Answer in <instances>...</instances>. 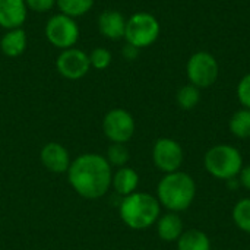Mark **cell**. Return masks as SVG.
Here are the masks:
<instances>
[{
    "instance_id": "277c9868",
    "label": "cell",
    "mask_w": 250,
    "mask_h": 250,
    "mask_svg": "<svg viewBox=\"0 0 250 250\" xmlns=\"http://www.w3.org/2000/svg\"><path fill=\"white\" fill-rule=\"evenodd\" d=\"M204 164L207 171L220 180L236 179L243 168V158L237 148L231 145H215L205 154Z\"/></svg>"
},
{
    "instance_id": "2e32d148",
    "label": "cell",
    "mask_w": 250,
    "mask_h": 250,
    "mask_svg": "<svg viewBox=\"0 0 250 250\" xmlns=\"http://www.w3.org/2000/svg\"><path fill=\"white\" fill-rule=\"evenodd\" d=\"M157 233L164 242H177L183 234V221L177 212H168L160 217L157 221Z\"/></svg>"
},
{
    "instance_id": "d6986e66",
    "label": "cell",
    "mask_w": 250,
    "mask_h": 250,
    "mask_svg": "<svg viewBox=\"0 0 250 250\" xmlns=\"http://www.w3.org/2000/svg\"><path fill=\"white\" fill-rule=\"evenodd\" d=\"M229 127L231 130V133L236 138L240 139H248L250 138V110L249 108H242L239 111H236L230 122H229Z\"/></svg>"
},
{
    "instance_id": "5bb4252c",
    "label": "cell",
    "mask_w": 250,
    "mask_h": 250,
    "mask_svg": "<svg viewBox=\"0 0 250 250\" xmlns=\"http://www.w3.org/2000/svg\"><path fill=\"white\" fill-rule=\"evenodd\" d=\"M28 38L22 28L7 29L0 38V50L7 57H19L26 50Z\"/></svg>"
},
{
    "instance_id": "484cf974",
    "label": "cell",
    "mask_w": 250,
    "mask_h": 250,
    "mask_svg": "<svg viewBox=\"0 0 250 250\" xmlns=\"http://www.w3.org/2000/svg\"><path fill=\"white\" fill-rule=\"evenodd\" d=\"M122 54H123V57L126 60H135L138 57V54H139V48L129 44V42H126V45L122 48Z\"/></svg>"
},
{
    "instance_id": "4fadbf2b",
    "label": "cell",
    "mask_w": 250,
    "mask_h": 250,
    "mask_svg": "<svg viewBox=\"0 0 250 250\" xmlns=\"http://www.w3.org/2000/svg\"><path fill=\"white\" fill-rule=\"evenodd\" d=\"M126 22L127 19L123 16L122 12L116 9H108L98 16V29L101 35L108 40H120L125 38Z\"/></svg>"
},
{
    "instance_id": "8fae6325",
    "label": "cell",
    "mask_w": 250,
    "mask_h": 250,
    "mask_svg": "<svg viewBox=\"0 0 250 250\" xmlns=\"http://www.w3.org/2000/svg\"><path fill=\"white\" fill-rule=\"evenodd\" d=\"M40 157L42 166L51 173H67L72 163L67 149L57 142H48L44 145Z\"/></svg>"
},
{
    "instance_id": "52a82bcc",
    "label": "cell",
    "mask_w": 250,
    "mask_h": 250,
    "mask_svg": "<svg viewBox=\"0 0 250 250\" xmlns=\"http://www.w3.org/2000/svg\"><path fill=\"white\" fill-rule=\"evenodd\" d=\"M188 78L192 85L201 88H208L214 85L218 79L220 66L217 59L208 51H198L188 60Z\"/></svg>"
},
{
    "instance_id": "7402d4cb",
    "label": "cell",
    "mask_w": 250,
    "mask_h": 250,
    "mask_svg": "<svg viewBox=\"0 0 250 250\" xmlns=\"http://www.w3.org/2000/svg\"><path fill=\"white\" fill-rule=\"evenodd\" d=\"M130 158V152L125 144H111L110 148L107 149V157L105 160L108 161L110 166L114 167H125Z\"/></svg>"
},
{
    "instance_id": "e0dca14e",
    "label": "cell",
    "mask_w": 250,
    "mask_h": 250,
    "mask_svg": "<svg viewBox=\"0 0 250 250\" xmlns=\"http://www.w3.org/2000/svg\"><path fill=\"white\" fill-rule=\"evenodd\" d=\"M179 250H211L209 237L201 230H188L177 240Z\"/></svg>"
},
{
    "instance_id": "8992f818",
    "label": "cell",
    "mask_w": 250,
    "mask_h": 250,
    "mask_svg": "<svg viewBox=\"0 0 250 250\" xmlns=\"http://www.w3.org/2000/svg\"><path fill=\"white\" fill-rule=\"evenodd\" d=\"M79 25L78 22L63 13H57L47 21L45 25V37L48 42L59 48L67 50L75 47L79 40Z\"/></svg>"
},
{
    "instance_id": "30bf717a",
    "label": "cell",
    "mask_w": 250,
    "mask_h": 250,
    "mask_svg": "<svg viewBox=\"0 0 250 250\" xmlns=\"http://www.w3.org/2000/svg\"><path fill=\"white\" fill-rule=\"evenodd\" d=\"M56 69L66 79L70 81L82 79L91 69L89 57L85 51L76 47L62 50V53L57 56L56 60Z\"/></svg>"
},
{
    "instance_id": "4316f807",
    "label": "cell",
    "mask_w": 250,
    "mask_h": 250,
    "mask_svg": "<svg viewBox=\"0 0 250 250\" xmlns=\"http://www.w3.org/2000/svg\"><path fill=\"white\" fill-rule=\"evenodd\" d=\"M239 176H240L239 183H240L245 189L250 190V166L243 167V168H242V171L239 173Z\"/></svg>"
},
{
    "instance_id": "7a4b0ae2",
    "label": "cell",
    "mask_w": 250,
    "mask_h": 250,
    "mask_svg": "<svg viewBox=\"0 0 250 250\" xmlns=\"http://www.w3.org/2000/svg\"><path fill=\"white\" fill-rule=\"evenodd\" d=\"M158 202L170 212L186 211L196 196L195 180L183 171H174L166 174L157 188Z\"/></svg>"
},
{
    "instance_id": "9a60e30c",
    "label": "cell",
    "mask_w": 250,
    "mask_h": 250,
    "mask_svg": "<svg viewBox=\"0 0 250 250\" xmlns=\"http://www.w3.org/2000/svg\"><path fill=\"white\" fill-rule=\"evenodd\" d=\"M139 185V176L138 173L130 168V167H120L111 177V186L114 188V190L125 196H129L132 193L136 192Z\"/></svg>"
},
{
    "instance_id": "603a6c76",
    "label": "cell",
    "mask_w": 250,
    "mask_h": 250,
    "mask_svg": "<svg viewBox=\"0 0 250 250\" xmlns=\"http://www.w3.org/2000/svg\"><path fill=\"white\" fill-rule=\"evenodd\" d=\"M88 57H89L91 67H94L97 70H104V69H107L111 64V53L107 48H104V47L94 48L88 54Z\"/></svg>"
},
{
    "instance_id": "d4e9b609",
    "label": "cell",
    "mask_w": 250,
    "mask_h": 250,
    "mask_svg": "<svg viewBox=\"0 0 250 250\" xmlns=\"http://www.w3.org/2000/svg\"><path fill=\"white\" fill-rule=\"evenodd\" d=\"M28 10H34L37 13L50 12L56 6V0H25Z\"/></svg>"
},
{
    "instance_id": "ac0fdd59",
    "label": "cell",
    "mask_w": 250,
    "mask_h": 250,
    "mask_svg": "<svg viewBox=\"0 0 250 250\" xmlns=\"http://www.w3.org/2000/svg\"><path fill=\"white\" fill-rule=\"evenodd\" d=\"M95 0H56V6L60 13L67 15L73 19L86 15L94 7Z\"/></svg>"
},
{
    "instance_id": "9c48e42d",
    "label": "cell",
    "mask_w": 250,
    "mask_h": 250,
    "mask_svg": "<svg viewBox=\"0 0 250 250\" xmlns=\"http://www.w3.org/2000/svg\"><path fill=\"white\" fill-rule=\"evenodd\" d=\"M152 160L155 167L166 174L179 171L183 164L182 145L174 139L161 138L154 144Z\"/></svg>"
},
{
    "instance_id": "44dd1931",
    "label": "cell",
    "mask_w": 250,
    "mask_h": 250,
    "mask_svg": "<svg viewBox=\"0 0 250 250\" xmlns=\"http://www.w3.org/2000/svg\"><path fill=\"white\" fill-rule=\"evenodd\" d=\"M233 220L242 231L250 234V198H245L236 204L233 208Z\"/></svg>"
},
{
    "instance_id": "6da1fadb",
    "label": "cell",
    "mask_w": 250,
    "mask_h": 250,
    "mask_svg": "<svg viewBox=\"0 0 250 250\" xmlns=\"http://www.w3.org/2000/svg\"><path fill=\"white\" fill-rule=\"evenodd\" d=\"M111 166L100 154H82L67 170L70 186L85 199L103 198L111 186Z\"/></svg>"
},
{
    "instance_id": "3957f363",
    "label": "cell",
    "mask_w": 250,
    "mask_h": 250,
    "mask_svg": "<svg viewBox=\"0 0 250 250\" xmlns=\"http://www.w3.org/2000/svg\"><path fill=\"white\" fill-rule=\"evenodd\" d=\"M160 202L149 193L135 192L120 204V217L132 230H145L160 218Z\"/></svg>"
},
{
    "instance_id": "cb8c5ba5",
    "label": "cell",
    "mask_w": 250,
    "mask_h": 250,
    "mask_svg": "<svg viewBox=\"0 0 250 250\" xmlns=\"http://www.w3.org/2000/svg\"><path fill=\"white\" fill-rule=\"evenodd\" d=\"M237 97L245 108L250 110V73L245 75L237 85Z\"/></svg>"
},
{
    "instance_id": "ffe728a7",
    "label": "cell",
    "mask_w": 250,
    "mask_h": 250,
    "mask_svg": "<svg viewBox=\"0 0 250 250\" xmlns=\"http://www.w3.org/2000/svg\"><path fill=\"white\" fill-rule=\"evenodd\" d=\"M176 100H177L179 107H182L183 110H192L201 101V91L198 86H195L192 83L185 85L177 91Z\"/></svg>"
},
{
    "instance_id": "7c38bea8",
    "label": "cell",
    "mask_w": 250,
    "mask_h": 250,
    "mask_svg": "<svg viewBox=\"0 0 250 250\" xmlns=\"http://www.w3.org/2000/svg\"><path fill=\"white\" fill-rule=\"evenodd\" d=\"M28 16L25 0H0V26L7 29L22 28Z\"/></svg>"
},
{
    "instance_id": "ba28073f",
    "label": "cell",
    "mask_w": 250,
    "mask_h": 250,
    "mask_svg": "<svg viewBox=\"0 0 250 250\" xmlns=\"http://www.w3.org/2000/svg\"><path fill=\"white\" fill-rule=\"evenodd\" d=\"M103 130L111 144H126L135 133V120L129 111L113 108L104 116Z\"/></svg>"
},
{
    "instance_id": "5b68a950",
    "label": "cell",
    "mask_w": 250,
    "mask_h": 250,
    "mask_svg": "<svg viewBox=\"0 0 250 250\" xmlns=\"http://www.w3.org/2000/svg\"><path fill=\"white\" fill-rule=\"evenodd\" d=\"M160 31V22L154 15L148 12H138L126 22L125 40L141 50L152 45L158 40Z\"/></svg>"
}]
</instances>
